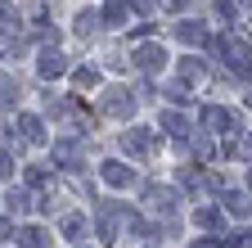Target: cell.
Here are the masks:
<instances>
[{
	"instance_id": "6da1fadb",
	"label": "cell",
	"mask_w": 252,
	"mask_h": 248,
	"mask_svg": "<svg viewBox=\"0 0 252 248\" xmlns=\"http://www.w3.org/2000/svg\"><path fill=\"white\" fill-rule=\"evenodd\" d=\"M135 64H140V68H162V50H158V45L135 50Z\"/></svg>"
},
{
	"instance_id": "7a4b0ae2",
	"label": "cell",
	"mask_w": 252,
	"mask_h": 248,
	"mask_svg": "<svg viewBox=\"0 0 252 248\" xmlns=\"http://www.w3.org/2000/svg\"><path fill=\"white\" fill-rule=\"evenodd\" d=\"M203 117L212 122V131H230V127H234V117H230V113H220V108H207Z\"/></svg>"
},
{
	"instance_id": "3957f363",
	"label": "cell",
	"mask_w": 252,
	"mask_h": 248,
	"mask_svg": "<svg viewBox=\"0 0 252 248\" xmlns=\"http://www.w3.org/2000/svg\"><path fill=\"white\" fill-rule=\"evenodd\" d=\"M59 68H63V64H59V59H54V54H50V59H41V72H45V77H54Z\"/></svg>"
},
{
	"instance_id": "277c9868",
	"label": "cell",
	"mask_w": 252,
	"mask_h": 248,
	"mask_svg": "<svg viewBox=\"0 0 252 248\" xmlns=\"http://www.w3.org/2000/svg\"><path fill=\"white\" fill-rule=\"evenodd\" d=\"M162 5H171V9H180V5H185V0H162Z\"/></svg>"
}]
</instances>
